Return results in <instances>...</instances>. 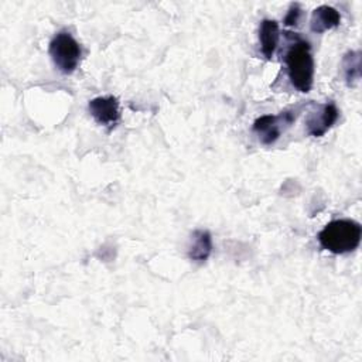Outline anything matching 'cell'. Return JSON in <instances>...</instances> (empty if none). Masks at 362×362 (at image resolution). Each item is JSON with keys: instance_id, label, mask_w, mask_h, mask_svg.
<instances>
[{"instance_id": "7a4b0ae2", "label": "cell", "mask_w": 362, "mask_h": 362, "mask_svg": "<svg viewBox=\"0 0 362 362\" xmlns=\"http://www.w3.org/2000/svg\"><path fill=\"white\" fill-rule=\"evenodd\" d=\"M288 79L298 92L308 93L314 82V58L311 45L305 40L297 38L284 55Z\"/></svg>"}, {"instance_id": "8fae6325", "label": "cell", "mask_w": 362, "mask_h": 362, "mask_svg": "<svg viewBox=\"0 0 362 362\" xmlns=\"http://www.w3.org/2000/svg\"><path fill=\"white\" fill-rule=\"evenodd\" d=\"M300 14H301L300 6H298L297 3H293V4L290 6V8H288L286 17H284V24H286V25H291V27H293V25H297L298 20H300Z\"/></svg>"}, {"instance_id": "9c48e42d", "label": "cell", "mask_w": 362, "mask_h": 362, "mask_svg": "<svg viewBox=\"0 0 362 362\" xmlns=\"http://www.w3.org/2000/svg\"><path fill=\"white\" fill-rule=\"evenodd\" d=\"M280 40V30L276 20L264 18L259 27V41H260V51L266 59H272L274 55Z\"/></svg>"}, {"instance_id": "277c9868", "label": "cell", "mask_w": 362, "mask_h": 362, "mask_svg": "<svg viewBox=\"0 0 362 362\" xmlns=\"http://www.w3.org/2000/svg\"><path fill=\"white\" fill-rule=\"evenodd\" d=\"M296 110H283L277 115H263L253 122L252 129L262 144L272 146L280 139L281 133L296 122Z\"/></svg>"}, {"instance_id": "8992f818", "label": "cell", "mask_w": 362, "mask_h": 362, "mask_svg": "<svg viewBox=\"0 0 362 362\" xmlns=\"http://www.w3.org/2000/svg\"><path fill=\"white\" fill-rule=\"evenodd\" d=\"M339 110L334 102L321 105L318 110L311 112L305 119L307 133L313 137L324 136L338 120Z\"/></svg>"}, {"instance_id": "ba28073f", "label": "cell", "mask_w": 362, "mask_h": 362, "mask_svg": "<svg viewBox=\"0 0 362 362\" xmlns=\"http://www.w3.org/2000/svg\"><path fill=\"white\" fill-rule=\"evenodd\" d=\"M341 24V14L337 8L331 6H320L317 7L310 20V28L315 34H322L328 30H332Z\"/></svg>"}, {"instance_id": "6da1fadb", "label": "cell", "mask_w": 362, "mask_h": 362, "mask_svg": "<svg viewBox=\"0 0 362 362\" xmlns=\"http://www.w3.org/2000/svg\"><path fill=\"white\" fill-rule=\"evenodd\" d=\"M317 238L322 249L334 255H345L359 246L362 226L354 219H334L320 230Z\"/></svg>"}, {"instance_id": "5b68a950", "label": "cell", "mask_w": 362, "mask_h": 362, "mask_svg": "<svg viewBox=\"0 0 362 362\" xmlns=\"http://www.w3.org/2000/svg\"><path fill=\"white\" fill-rule=\"evenodd\" d=\"M88 110L95 122L109 132L113 130L120 122L119 100L115 96H98L89 100Z\"/></svg>"}, {"instance_id": "52a82bcc", "label": "cell", "mask_w": 362, "mask_h": 362, "mask_svg": "<svg viewBox=\"0 0 362 362\" xmlns=\"http://www.w3.org/2000/svg\"><path fill=\"white\" fill-rule=\"evenodd\" d=\"M212 249H214L212 236L208 230L197 229L192 232L189 245L187 249V255H188L189 260L197 262V263H204L211 256Z\"/></svg>"}, {"instance_id": "30bf717a", "label": "cell", "mask_w": 362, "mask_h": 362, "mask_svg": "<svg viewBox=\"0 0 362 362\" xmlns=\"http://www.w3.org/2000/svg\"><path fill=\"white\" fill-rule=\"evenodd\" d=\"M345 83L351 88L361 79V51H348L342 58Z\"/></svg>"}, {"instance_id": "3957f363", "label": "cell", "mask_w": 362, "mask_h": 362, "mask_svg": "<svg viewBox=\"0 0 362 362\" xmlns=\"http://www.w3.org/2000/svg\"><path fill=\"white\" fill-rule=\"evenodd\" d=\"M48 52L57 69L64 75L75 72L82 55L79 42L68 31H59L52 37Z\"/></svg>"}]
</instances>
